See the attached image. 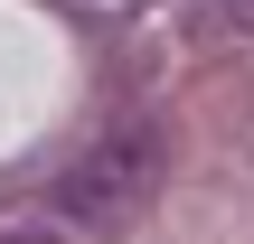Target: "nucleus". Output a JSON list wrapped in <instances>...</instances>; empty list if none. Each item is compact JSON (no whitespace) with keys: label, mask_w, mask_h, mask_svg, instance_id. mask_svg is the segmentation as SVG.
<instances>
[{"label":"nucleus","mask_w":254,"mask_h":244,"mask_svg":"<svg viewBox=\"0 0 254 244\" xmlns=\"http://www.w3.org/2000/svg\"><path fill=\"white\" fill-rule=\"evenodd\" d=\"M198 28L207 38H254V0H198Z\"/></svg>","instance_id":"2"},{"label":"nucleus","mask_w":254,"mask_h":244,"mask_svg":"<svg viewBox=\"0 0 254 244\" xmlns=\"http://www.w3.org/2000/svg\"><path fill=\"white\" fill-rule=\"evenodd\" d=\"M170 179V132H160V113H123L94 150H75V169L57 179V216H75V226H94V235H123L141 207H151V188Z\"/></svg>","instance_id":"1"}]
</instances>
